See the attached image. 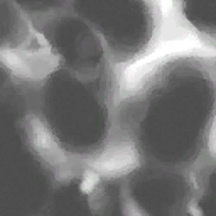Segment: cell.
Segmentation results:
<instances>
[{"instance_id": "1", "label": "cell", "mask_w": 216, "mask_h": 216, "mask_svg": "<svg viewBox=\"0 0 216 216\" xmlns=\"http://www.w3.org/2000/svg\"><path fill=\"white\" fill-rule=\"evenodd\" d=\"M27 56H31V61L27 63V64H31V63H32V61L36 59V56H39V54H27ZM24 57H25V56H20V57H14L12 61H15V59H24ZM27 64H25V66H27ZM22 68H24V66H22ZM17 69H20V68H17ZM12 71H15V69H12Z\"/></svg>"}]
</instances>
